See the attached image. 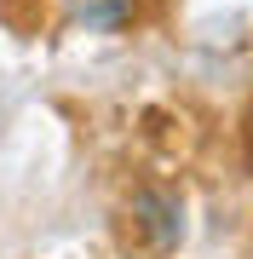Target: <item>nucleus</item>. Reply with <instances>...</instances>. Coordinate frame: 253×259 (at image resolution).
Segmentation results:
<instances>
[{
  "instance_id": "nucleus-1",
  "label": "nucleus",
  "mask_w": 253,
  "mask_h": 259,
  "mask_svg": "<svg viewBox=\"0 0 253 259\" xmlns=\"http://www.w3.org/2000/svg\"><path fill=\"white\" fill-rule=\"evenodd\" d=\"M127 213H132V231L144 236L150 253H173L178 242H184V196H173L161 185H144Z\"/></svg>"
},
{
  "instance_id": "nucleus-2",
  "label": "nucleus",
  "mask_w": 253,
  "mask_h": 259,
  "mask_svg": "<svg viewBox=\"0 0 253 259\" xmlns=\"http://www.w3.org/2000/svg\"><path fill=\"white\" fill-rule=\"evenodd\" d=\"M138 18V0H64V23L86 35H121Z\"/></svg>"
}]
</instances>
